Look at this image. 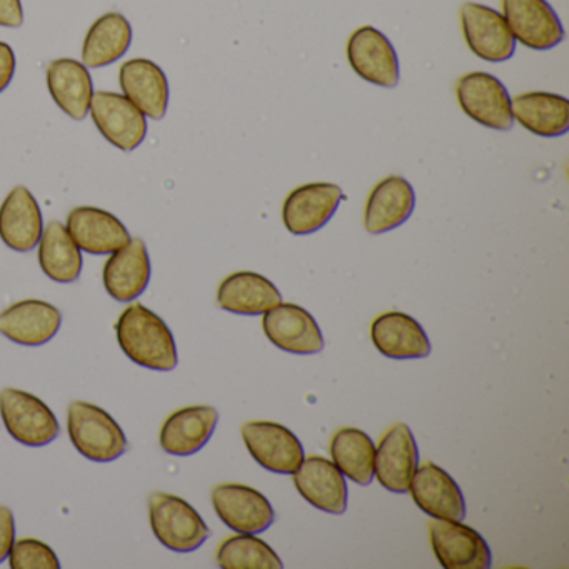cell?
<instances>
[{
	"instance_id": "3",
	"label": "cell",
	"mask_w": 569,
	"mask_h": 569,
	"mask_svg": "<svg viewBox=\"0 0 569 569\" xmlns=\"http://www.w3.org/2000/svg\"><path fill=\"white\" fill-rule=\"evenodd\" d=\"M149 519L158 541L171 551H196L211 536L201 515L186 499L169 492L149 498Z\"/></svg>"
},
{
	"instance_id": "22",
	"label": "cell",
	"mask_w": 569,
	"mask_h": 569,
	"mask_svg": "<svg viewBox=\"0 0 569 569\" xmlns=\"http://www.w3.org/2000/svg\"><path fill=\"white\" fill-rule=\"evenodd\" d=\"M44 232V219L32 192L18 186L0 206V239L12 251L29 252L38 248Z\"/></svg>"
},
{
	"instance_id": "33",
	"label": "cell",
	"mask_w": 569,
	"mask_h": 569,
	"mask_svg": "<svg viewBox=\"0 0 569 569\" xmlns=\"http://www.w3.org/2000/svg\"><path fill=\"white\" fill-rule=\"evenodd\" d=\"M12 569H59L61 561L51 546L39 539L24 538L16 541L9 552Z\"/></svg>"
},
{
	"instance_id": "13",
	"label": "cell",
	"mask_w": 569,
	"mask_h": 569,
	"mask_svg": "<svg viewBox=\"0 0 569 569\" xmlns=\"http://www.w3.org/2000/svg\"><path fill=\"white\" fill-rule=\"evenodd\" d=\"M262 329L276 348L291 355H318L325 349V338L311 312L292 302H279L264 312Z\"/></svg>"
},
{
	"instance_id": "8",
	"label": "cell",
	"mask_w": 569,
	"mask_h": 569,
	"mask_svg": "<svg viewBox=\"0 0 569 569\" xmlns=\"http://www.w3.org/2000/svg\"><path fill=\"white\" fill-rule=\"evenodd\" d=\"M241 435L249 455L268 471L292 475L305 461L302 442L279 422H246Z\"/></svg>"
},
{
	"instance_id": "9",
	"label": "cell",
	"mask_w": 569,
	"mask_h": 569,
	"mask_svg": "<svg viewBox=\"0 0 569 569\" xmlns=\"http://www.w3.org/2000/svg\"><path fill=\"white\" fill-rule=\"evenodd\" d=\"M502 18L515 41L532 51H549L565 41V29L546 0H502Z\"/></svg>"
},
{
	"instance_id": "29",
	"label": "cell",
	"mask_w": 569,
	"mask_h": 569,
	"mask_svg": "<svg viewBox=\"0 0 569 569\" xmlns=\"http://www.w3.org/2000/svg\"><path fill=\"white\" fill-rule=\"evenodd\" d=\"M132 44V28L119 12L99 18L89 29L82 44V64L88 69H101L114 64Z\"/></svg>"
},
{
	"instance_id": "35",
	"label": "cell",
	"mask_w": 569,
	"mask_h": 569,
	"mask_svg": "<svg viewBox=\"0 0 569 569\" xmlns=\"http://www.w3.org/2000/svg\"><path fill=\"white\" fill-rule=\"evenodd\" d=\"M16 68H18V61H16L14 51L8 42L0 41V94L14 79Z\"/></svg>"
},
{
	"instance_id": "12",
	"label": "cell",
	"mask_w": 569,
	"mask_h": 569,
	"mask_svg": "<svg viewBox=\"0 0 569 569\" xmlns=\"http://www.w3.org/2000/svg\"><path fill=\"white\" fill-rule=\"evenodd\" d=\"M346 52L349 66L362 81L386 89L399 84V59L395 46L378 29L365 26L352 32Z\"/></svg>"
},
{
	"instance_id": "28",
	"label": "cell",
	"mask_w": 569,
	"mask_h": 569,
	"mask_svg": "<svg viewBox=\"0 0 569 569\" xmlns=\"http://www.w3.org/2000/svg\"><path fill=\"white\" fill-rule=\"evenodd\" d=\"M512 119L539 138H559L569 131V101L549 92H528L511 99Z\"/></svg>"
},
{
	"instance_id": "30",
	"label": "cell",
	"mask_w": 569,
	"mask_h": 569,
	"mask_svg": "<svg viewBox=\"0 0 569 569\" xmlns=\"http://www.w3.org/2000/svg\"><path fill=\"white\" fill-rule=\"evenodd\" d=\"M39 264L52 281L71 284L81 276L82 251L62 222H49L39 241Z\"/></svg>"
},
{
	"instance_id": "2",
	"label": "cell",
	"mask_w": 569,
	"mask_h": 569,
	"mask_svg": "<svg viewBox=\"0 0 569 569\" xmlns=\"http://www.w3.org/2000/svg\"><path fill=\"white\" fill-rule=\"evenodd\" d=\"M68 431L74 448L91 461H116L129 448L114 418L91 402L72 401L69 405Z\"/></svg>"
},
{
	"instance_id": "21",
	"label": "cell",
	"mask_w": 569,
	"mask_h": 569,
	"mask_svg": "<svg viewBox=\"0 0 569 569\" xmlns=\"http://www.w3.org/2000/svg\"><path fill=\"white\" fill-rule=\"evenodd\" d=\"M106 291L119 302H131L148 289L151 259L142 239H131L124 248L112 252L102 272Z\"/></svg>"
},
{
	"instance_id": "1",
	"label": "cell",
	"mask_w": 569,
	"mask_h": 569,
	"mask_svg": "<svg viewBox=\"0 0 569 569\" xmlns=\"http://www.w3.org/2000/svg\"><path fill=\"white\" fill-rule=\"evenodd\" d=\"M116 336L122 352L142 368L168 372L178 366V348L171 329L139 302L128 306L119 316Z\"/></svg>"
},
{
	"instance_id": "18",
	"label": "cell",
	"mask_w": 569,
	"mask_h": 569,
	"mask_svg": "<svg viewBox=\"0 0 569 569\" xmlns=\"http://www.w3.org/2000/svg\"><path fill=\"white\" fill-rule=\"evenodd\" d=\"M292 476L296 489L309 505L329 515H342L348 509V485L335 462L311 456Z\"/></svg>"
},
{
	"instance_id": "20",
	"label": "cell",
	"mask_w": 569,
	"mask_h": 569,
	"mask_svg": "<svg viewBox=\"0 0 569 569\" xmlns=\"http://www.w3.org/2000/svg\"><path fill=\"white\" fill-rule=\"evenodd\" d=\"M119 86L146 118L161 121L168 112L169 82L164 71L149 59H131L119 69Z\"/></svg>"
},
{
	"instance_id": "23",
	"label": "cell",
	"mask_w": 569,
	"mask_h": 569,
	"mask_svg": "<svg viewBox=\"0 0 569 569\" xmlns=\"http://www.w3.org/2000/svg\"><path fill=\"white\" fill-rule=\"evenodd\" d=\"M371 339L382 356L396 361L422 359L431 355V342L422 326L405 312L391 311L372 321Z\"/></svg>"
},
{
	"instance_id": "15",
	"label": "cell",
	"mask_w": 569,
	"mask_h": 569,
	"mask_svg": "<svg viewBox=\"0 0 569 569\" xmlns=\"http://www.w3.org/2000/svg\"><path fill=\"white\" fill-rule=\"evenodd\" d=\"M342 189L331 182H312L286 198L282 221L295 236H308L325 228L341 204Z\"/></svg>"
},
{
	"instance_id": "36",
	"label": "cell",
	"mask_w": 569,
	"mask_h": 569,
	"mask_svg": "<svg viewBox=\"0 0 569 569\" xmlns=\"http://www.w3.org/2000/svg\"><path fill=\"white\" fill-rule=\"evenodd\" d=\"M24 24V9L21 0H0V26L18 29Z\"/></svg>"
},
{
	"instance_id": "31",
	"label": "cell",
	"mask_w": 569,
	"mask_h": 569,
	"mask_svg": "<svg viewBox=\"0 0 569 569\" xmlns=\"http://www.w3.org/2000/svg\"><path fill=\"white\" fill-rule=\"evenodd\" d=\"M331 458L336 468L355 481L369 486L375 479L376 446L371 436L358 428H341L331 439Z\"/></svg>"
},
{
	"instance_id": "7",
	"label": "cell",
	"mask_w": 569,
	"mask_h": 569,
	"mask_svg": "<svg viewBox=\"0 0 569 569\" xmlns=\"http://www.w3.org/2000/svg\"><path fill=\"white\" fill-rule=\"evenodd\" d=\"M89 114L102 138L119 151H134L148 136V118L118 92H94Z\"/></svg>"
},
{
	"instance_id": "14",
	"label": "cell",
	"mask_w": 569,
	"mask_h": 569,
	"mask_svg": "<svg viewBox=\"0 0 569 569\" xmlns=\"http://www.w3.org/2000/svg\"><path fill=\"white\" fill-rule=\"evenodd\" d=\"M418 465L419 449L411 429L405 422H396L376 448V479L389 492L406 495Z\"/></svg>"
},
{
	"instance_id": "10",
	"label": "cell",
	"mask_w": 569,
	"mask_h": 569,
	"mask_svg": "<svg viewBox=\"0 0 569 569\" xmlns=\"http://www.w3.org/2000/svg\"><path fill=\"white\" fill-rule=\"evenodd\" d=\"M211 501L219 519L236 532L261 535L276 519L271 502L251 486L218 485L212 489Z\"/></svg>"
},
{
	"instance_id": "32",
	"label": "cell",
	"mask_w": 569,
	"mask_h": 569,
	"mask_svg": "<svg viewBox=\"0 0 569 569\" xmlns=\"http://www.w3.org/2000/svg\"><path fill=\"white\" fill-rule=\"evenodd\" d=\"M218 565L224 569H281L284 566L268 542L248 532L231 536L219 546Z\"/></svg>"
},
{
	"instance_id": "6",
	"label": "cell",
	"mask_w": 569,
	"mask_h": 569,
	"mask_svg": "<svg viewBox=\"0 0 569 569\" xmlns=\"http://www.w3.org/2000/svg\"><path fill=\"white\" fill-rule=\"evenodd\" d=\"M429 538L432 551L445 569L491 568L492 556L488 542L462 521L432 518Z\"/></svg>"
},
{
	"instance_id": "17",
	"label": "cell",
	"mask_w": 569,
	"mask_h": 569,
	"mask_svg": "<svg viewBox=\"0 0 569 569\" xmlns=\"http://www.w3.org/2000/svg\"><path fill=\"white\" fill-rule=\"evenodd\" d=\"M416 506L431 518L462 521L466 501L458 482L438 465L425 462L418 466L409 485Z\"/></svg>"
},
{
	"instance_id": "25",
	"label": "cell",
	"mask_w": 569,
	"mask_h": 569,
	"mask_svg": "<svg viewBox=\"0 0 569 569\" xmlns=\"http://www.w3.org/2000/svg\"><path fill=\"white\" fill-rule=\"evenodd\" d=\"M219 412L212 406H188L172 412L161 428L159 442L171 456H192L214 435Z\"/></svg>"
},
{
	"instance_id": "5",
	"label": "cell",
	"mask_w": 569,
	"mask_h": 569,
	"mask_svg": "<svg viewBox=\"0 0 569 569\" xmlns=\"http://www.w3.org/2000/svg\"><path fill=\"white\" fill-rule=\"evenodd\" d=\"M456 96L462 112L485 128L509 131L515 124L508 89L488 72L462 76L456 86Z\"/></svg>"
},
{
	"instance_id": "34",
	"label": "cell",
	"mask_w": 569,
	"mask_h": 569,
	"mask_svg": "<svg viewBox=\"0 0 569 569\" xmlns=\"http://www.w3.org/2000/svg\"><path fill=\"white\" fill-rule=\"evenodd\" d=\"M16 542V519L8 506H0V562L6 561Z\"/></svg>"
},
{
	"instance_id": "26",
	"label": "cell",
	"mask_w": 569,
	"mask_h": 569,
	"mask_svg": "<svg viewBox=\"0 0 569 569\" xmlns=\"http://www.w3.org/2000/svg\"><path fill=\"white\" fill-rule=\"evenodd\" d=\"M48 88L64 114L84 121L91 109L94 84L91 72L76 59H56L48 68Z\"/></svg>"
},
{
	"instance_id": "16",
	"label": "cell",
	"mask_w": 569,
	"mask_h": 569,
	"mask_svg": "<svg viewBox=\"0 0 569 569\" xmlns=\"http://www.w3.org/2000/svg\"><path fill=\"white\" fill-rule=\"evenodd\" d=\"M61 325V311L39 299L16 302L0 312V335L28 348L48 345L58 335Z\"/></svg>"
},
{
	"instance_id": "24",
	"label": "cell",
	"mask_w": 569,
	"mask_h": 569,
	"mask_svg": "<svg viewBox=\"0 0 569 569\" xmlns=\"http://www.w3.org/2000/svg\"><path fill=\"white\" fill-rule=\"evenodd\" d=\"M415 208L412 186L401 176H389L376 184L366 202V231L375 236L392 231L411 218Z\"/></svg>"
},
{
	"instance_id": "11",
	"label": "cell",
	"mask_w": 569,
	"mask_h": 569,
	"mask_svg": "<svg viewBox=\"0 0 569 569\" xmlns=\"http://www.w3.org/2000/svg\"><path fill=\"white\" fill-rule=\"evenodd\" d=\"M459 14L466 44L476 58L486 62H505L515 56V38L498 11L488 6L466 2Z\"/></svg>"
},
{
	"instance_id": "27",
	"label": "cell",
	"mask_w": 569,
	"mask_h": 569,
	"mask_svg": "<svg viewBox=\"0 0 569 569\" xmlns=\"http://www.w3.org/2000/svg\"><path fill=\"white\" fill-rule=\"evenodd\" d=\"M279 302H282L279 289L258 272H234L218 289L219 308L232 315L261 316Z\"/></svg>"
},
{
	"instance_id": "19",
	"label": "cell",
	"mask_w": 569,
	"mask_h": 569,
	"mask_svg": "<svg viewBox=\"0 0 569 569\" xmlns=\"http://www.w3.org/2000/svg\"><path fill=\"white\" fill-rule=\"evenodd\" d=\"M81 251L92 256H109L131 241L128 228L104 209L82 206L72 209L66 224Z\"/></svg>"
},
{
	"instance_id": "4",
	"label": "cell",
	"mask_w": 569,
	"mask_h": 569,
	"mask_svg": "<svg viewBox=\"0 0 569 569\" xmlns=\"http://www.w3.org/2000/svg\"><path fill=\"white\" fill-rule=\"evenodd\" d=\"M0 416L9 435L31 448L51 445L61 432V426L48 405L21 389H2Z\"/></svg>"
}]
</instances>
